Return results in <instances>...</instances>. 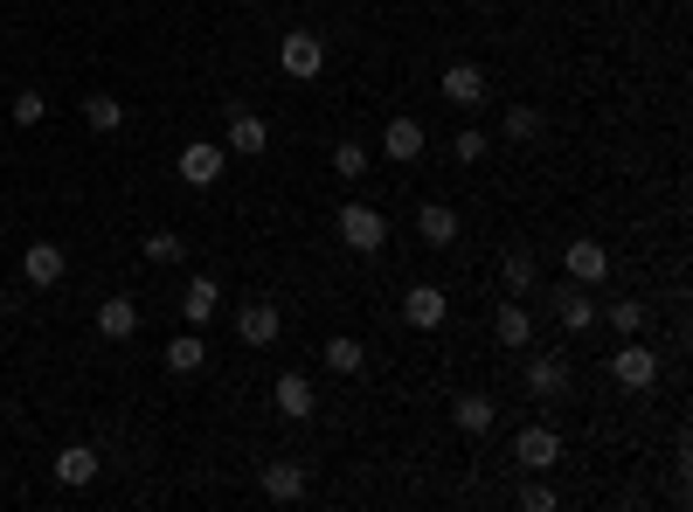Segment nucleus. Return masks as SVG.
Here are the masks:
<instances>
[{"instance_id":"nucleus-24","label":"nucleus","mask_w":693,"mask_h":512,"mask_svg":"<svg viewBox=\"0 0 693 512\" xmlns=\"http://www.w3.org/2000/svg\"><path fill=\"white\" fill-rule=\"evenodd\" d=\"M56 478H63V484H91V478H97V450H91V444L56 450Z\"/></svg>"},{"instance_id":"nucleus-33","label":"nucleus","mask_w":693,"mask_h":512,"mask_svg":"<svg viewBox=\"0 0 693 512\" xmlns=\"http://www.w3.org/2000/svg\"><path fill=\"white\" fill-rule=\"evenodd\" d=\"M521 505H527V512H555V492H548V478H542V471L521 484Z\"/></svg>"},{"instance_id":"nucleus-20","label":"nucleus","mask_w":693,"mask_h":512,"mask_svg":"<svg viewBox=\"0 0 693 512\" xmlns=\"http://www.w3.org/2000/svg\"><path fill=\"white\" fill-rule=\"evenodd\" d=\"M444 97L451 105H485V70L479 63H451L444 70Z\"/></svg>"},{"instance_id":"nucleus-4","label":"nucleus","mask_w":693,"mask_h":512,"mask_svg":"<svg viewBox=\"0 0 693 512\" xmlns=\"http://www.w3.org/2000/svg\"><path fill=\"white\" fill-rule=\"evenodd\" d=\"M271 408H277L285 423H305V416L319 408V388H313V374L285 367V374H277V388H271Z\"/></svg>"},{"instance_id":"nucleus-31","label":"nucleus","mask_w":693,"mask_h":512,"mask_svg":"<svg viewBox=\"0 0 693 512\" xmlns=\"http://www.w3.org/2000/svg\"><path fill=\"white\" fill-rule=\"evenodd\" d=\"M42 118H49V97L42 90H21L14 97V125H42Z\"/></svg>"},{"instance_id":"nucleus-6","label":"nucleus","mask_w":693,"mask_h":512,"mask_svg":"<svg viewBox=\"0 0 693 512\" xmlns=\"http://www.w3.org/2000/svg\"><path fill=\"white\" fill-rule=\"evenodd\" d=\"M513 465L521 471H548V465H561V437L548 423H527L521 437H513Z\"/></svg>"},{"instance_id":"nucleus-30","label":"nucleus","mask_w":693,"mask_h":512,"mask_svg":"<svg viewBox=\"0 0 693 512\" xmlns=\"http://www.w3.org/2000/svg\"><path fill=\"white\" fill-rule=\"evenodd\" d=\"M610 326H618L624 332V340H638V332H645V305H638V298H618V305H610V312H603Z\"/></svg>"},{"instance_id":"nucleus-28","label":"nucleus","mask_w":693,"mask_h":512,"mask_svg":"<svg viewBox=\"0 0 693 512\" xmlns=\"http://www.w3.org/2000/svg\"><path fill=\"white\" fill-rule=\"evenodd\" d=\"M333 173H340V181H361V173H368V146L340 139V146H333Z\"/></svg>"},{"instance_id":"nucleus-16","label":"nucleus","mask_w":693,"mask_h":512,"mask_svg":"<svg viewBox=\"0 0 693 512\" xmlns=\"http://www.w3.org/2000/svg\"><path fill=\"white\" fill-rule=\"evenodd\" d=\"M417 236H423L430 249H451V243H458V209H444V201H423V209H417Z\"/></svg>"},{"instance_id":"nucleus-5","label":"nucleus","mask_w":693,"mask_h":512,"mask_svg":"<svg viewBox=\"0 0 693 512\" xmlns=\"http://www.w3.org/2000/svg\"><path fill=\"white\" fill-rule=\"evenodd\" d=\"M569 388H576V374H569L561 353H534V361H527V395L534 402H561Z\"/></svg>"},{"instance_id":"nucleus-27","label":"nucleus","mask_w":693,"mask_h":512,"mask_svg":"<svg viewBox=\"0 0 693 512\" xmlns=\"http://www.w3.org/2000/svg\"><path fill=\"white\" fill-rule=\"evenodd\" d=\"M500 132H506V139H521V146H527V139H542V111H534V105H506Z\"/></svg>"},{"instance_id":"nucleus-32","label":"nucleus","mask_w":693,"mask_h":512,"mask_svg":"<svg viewBox=\"0 0 693 512\" xmlns=\"http://www.w3.org/2000/svg\"><path fill=\"white\" fill-rule=\"evenodd\" d=\"M451 160H458V167H479V160H485V132H458V139H451Z\"/></svg>"},{"instance_id":"nucleus-2","label":"nucleus","mask_w":693,"mask_h":512,"mask_svg":"<svg viewBox=\"0 0 693 512\" xmlns=\"http://www.w3.org/2000/svg\"><path fill=\"white\" fill-rule=\"evenodd\" d=\"M610 381H618V388H631V395L659 388V353H652V346H638V340H624L618 353H610Z\"/></svg>"},{"instance_id":"nucleus-17","label":"nucleus","mask_w":693,"mask_h":512,"mask_svg":"<svg viewBox=\"0 0 693 512\" xmlns=\"http://www.w3.org/2000/svg\"><path fill=\"white\" fill-rule=\"evenodd\" d=\"M216 305H222V285H216V277H188V285H181V319H188V326H209Z\"/></svg>"},{"instance_id":"nucleus-10","label":"nucleus","mask_w":693,"mask_h":512,"mask_svg":"<svg viewBox=\"0 0 693 512\" xmlns=\"http://www.w3.org/2000/svg\"><path fill=\"white\" fill-rule=\"evenodd\" d=\"M402 319L417 326V332H438V326L451 319V298H444L438 285H409V298H402Z\"/></svg>"},{"instance_id":"nucleus-23","label":"nucleus","mask_w":693,"mask_h":512,"mask_svg":"<svg viewBox=\"0 0 693 512\" xmlns=\"http://www.w3.org/2000/svg\"><path fill=\"white\" fill-rule=\"evenodd\" d=\"M493 340L500 346H534V319H527V305H500V319H493Z\"/></svg>"},{"instance_id":"nucleus-22","label":"nucleus","mask_w":693,"mask_h":512,"mask_svg":"<svg viewBox=\"0 0 693 512\" xmlns=\"http://www.w3.org/2000/svg\"><path fill=\"white\" fill-rule=\"evenodd\" d=\"M167 367L174 374H201V367H209V340H201V326H188L181 340L167 346Z\"/></svg>"},{"instance_id":"nucleus-9","label":"nucleus","mask_w":693,"mask_h":512,"mask_svg":"<svg viewBox=\"0 0 693 512\" xmlns=\"http://www.w3.org/2000/svg\"><path fill=\"white\" fill-rule=\"evenodd\" d=\"M63 270H70V256H63V243H29L21 249V277H29L35 291H49V285H63Z\"/></svg>"},{"instance_id":"nucleus-29","label":"nucleus","mask_w":693,"mask_h":512,"mask_svg":"<svg viewBox=\"0 0 693 512\" xmlns=\"http://www.w3.org/2000/svg\"><path fill=\"white\" fill-rule=\"evenodd\" d=\"M139 249H146V264H181V256H188V243L174 236V228H153Z\"/></svg>"},{"instance_id":"nucleus-7","label":"nucleus","mask_w":693,"mask_h":512,"mask_svg":"<svg viewBox=\"0 0 693 512\" xmlns=\"http://www.w3.org/2000/svg\"><path fill=\"white\" fill-rule=\"evenodd\" d=\"M277 332H285V312H277L271 298H250L237 312V340L243 346H277Z\"/></svg>"},{"instance_id":"nucleus-13","label":"nucleus","mask_w":693,"mask_h":512,"mask_svg":"<svg viewBox=\"0 0 693 512\" xmlns=\"http://www.w3.org/2000/svg\"><path fill=\"white\" fill-rule=\"evenodd\" d=\"M133 332H139V305L133 298H97V340H133Z\"/></svg>"},{"instance_id":"nucleus-21","label":"nucleus","mask_w":693,"mask_h":512,"mask_svg":"<svg viewBox=\"0 0 693 512\" xmlns=\"http://www.w3.org/2000/svg\"><path fill=\"white\" fill-rule=\"evenodd\" d=\"M319 361H326L333 374H361V367H368V346L354 340V332H333V340L319 346Z\"/></svg>"},{"instance_id":"nucleus-18","label":"nucleus","mask_w":693,"mask_h":512,"mask_svg":"<svg viewBox=\"0 0 693 512\" xmlns=\"http://www.w3.org/2000/svg\"><path fill=\"white\" fill-rule=\"evenodd\" d=\"M381 152H389L396 167H409L423 152V125L417 118H389V125H381Z\"/></svg>"},{"instance_id":"nucleus-8","label":"nucleus","mask_w":693,"mask_h":512,"mask_svg":"<svg viewBox=\"0 0 693 512\" xmlns=\"http://www.w3.org/2000/svg\"><path fill=\"white\" fill-rule=\"evenodd\" d=\"M222 167H229V146H216V139L181 146V181H188V188H216Z\"/></svg>"},{"instance_id":"nucleus-19","label":"nucleus","mask_w":693,"mask_h":512,"mask_svg":"<svg viewBox=\"0 0 693 512\" xmlns=\"http://www.w3.org/2000/svg\"><path fill=\"white\" fill-rule=\"evenodd\" d=\"M451 423L465 429V437H485V429L500 423V408H493V395H458L451 402Z\"/></svg>"},{"instance_id":"nucleus-25","label":"nucleus","mask_w":693,"mask_h":512,"mask_svg":"<svg viewBox=\"0 0 693 512\" xmlns=\"http://www.w3.org/2000/svg\"><path fill=\"white\" fill-rule=\"evenodd\" d=\"M534 277H542V270H534V256H527V249H506V264H500V285H506L513 298H527V291H534Z\"/></svg>"},{"instance_id":"nucleus-15","label":"nucleus","mask_w":693,"mask_h":512,"mask_svg":"<svg viewBox=\"0 0 693 512\" xmlns=\"http://www.w3.org/2000/svg\"><path fill=\"white\" fill-rule=\"evenodd\" d=\"M229 152H243V160H256V152L271 146V125L256 118V111H229V139H222Z\"/></svg>"},{"instance_id":"nucleus-3","label":"nucleus","mask_w":693,"mask_h":512,"mask_svg":"<svg viewBox=\"0 0 693 512\" xmlns=\"http://www.w3.org/2000/svg\"><path fill=\"white\" fill-rule=\"evenodd\" d=\"M277 63H285V76L313 84V76L326 70V35H313V29H292L285 42H277Z\"/></svg>"},{"instance_id":"nucleus-14","label":"nucleus","mask_w":693,"mask_h":512,"mask_svg":"<svg viewBox=\"0 0 693 512\" xmlns=\"http://www.w3.org/2000/svg\"><path fill=\"white\" fill-rule=\"evenodd\" d=\"M264 499H271V505H298V499H305V465H292V457L264 465Z\"/></svg>"},{"instance_id":"nucleus-12","label":"nucleus","mask_w":693,"mask_h":512,"mask_svg":"<svg viewBox=\"0 0 693 512\" xmlns=\"http://www.w3.org/2000/svg\"><path fill=\"white\" fill-rule=\"evenodd\" d=\"M561 264H569V285H603V277H610V249L603 243H569V249H561Z\"/></svg>"},{"instance_id":"nucleus-26","label":"nucleus","mask_w":693,"mask_h":512,"mask_svg":"<svg viewBox=\"0 0 693 512\" xmlns=\"http://www.w3.org/2000/svg\"><path fill=\"white\" fill-rule=\"evenodd\" d=\"M84 125H91V132H118V125H125V105H118V97H105V90H91V97H84Z\"/></svg>"},{"instance_id":"nucleus-11","label":"nucleus","mask_w":693,"mask_h":512,"mask_svg":"<svg viewBox=\"0 0 693 512\" xmlns=\"http://www.w3.org/2000/svg\"><path fill=\"white\" fill-rule=\"evenodd\" d=\"M548 298H555L561 332H589V326H597V298H589V285H555Z\"/></svg>"},{"instance_id":"nucleus-1","label":"nucleus","mask_w":693,"mask_h":512,"mask_svg":"<svg viewBox=\"0 0 693 512\" xmlns=\"http://www.w3.org/2000/svg\"><path fill=\"white\" fill-rule=\"evenodd\" d=\"M340 243L354 256H375L381 243H389V215L368 209V201H347V209H340Z\"/></svg>"}]
</instances>
